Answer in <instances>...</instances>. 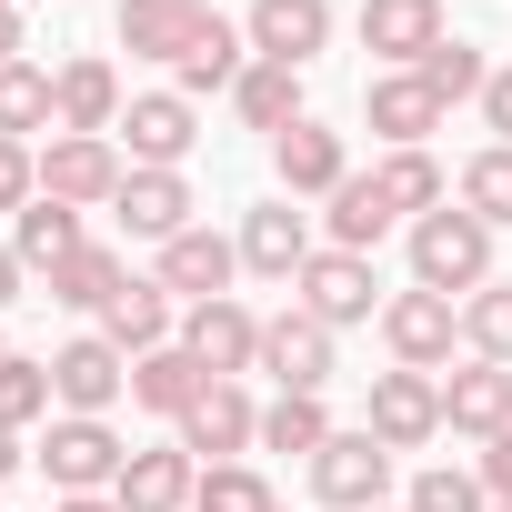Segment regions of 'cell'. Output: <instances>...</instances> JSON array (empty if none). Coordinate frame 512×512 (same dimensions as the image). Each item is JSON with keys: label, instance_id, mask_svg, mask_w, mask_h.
Here are the masks:
<instances>
[{"label": "cell", "instance_id": "4fadbf2b", "mask_svg": "<svg viewBox=\"0 0 512 512\" xmlns=\"http://www.w3.org/2000/svg\"><path fill=\"white\" fill-rule=\"evenodd\" d=\"M262 372H272L282 392H322V382L342 372V362H332V322H312L302 302L272 312V322H262Z\"/></svg>", "mask_w": 512, "mask_h": 512}, {"label": "cell", "instance_id": "d4e9b609", "mask_svg": "<svg viewBox=\"0 0 512 512\" xmlns=\"http://www.w3.org/2000/svg\"><path fill=\"white\" fill-rule=\"evenodd\" d=\"M231 111H241V131H272V141H282L292 121H312V111H302V71H292V61H251V71L231 81Z\"/></svg>", "mask_w": 512, "mask_h": 512}, {"label": "cell", "instance_id": "30bf717a", "mask_svg": "<svg viewBox=\"0 0 512 512\" xmlns=\"http://www.w3.org/2000/svg\"><path fill=\"white\" fill-rule=\"evenodd\" d=\"M312 492H322L332 512H372V502L392 492V452H382L372 432H332V442L312 452Z\"/></svg>", "mask_w": 512, "mask_h": 512}, {"label": "cell", "instance_id": "8992f818", "mask_svg": "<svg viewBox=\"0 0 512 512\" xmlns=\"http://www.w3.org/2000/svg\"><path fill=\"white\" fill-rule=\"evenodd\" d=\"M362 432L382 442V452H422L432 432H442V382L432 372H372V412H362Z\"/></svg>", "mask_w": 512, "mask_h": 512}, {"label": "cell", "instance_id": "8d00e7d4", "mask_svg": "<svg viewBox=\"0 0 512 512\" xmlns=\"http://www.w3.org/2000/svg\"><path fill=\"white\" fill-rule=\"evenodd\" d=\"M462 211H472V221H492V231L512 221V151H502V141L462 161Z\"/></svg>", "mask_w": 512, "mask_h": 512}, {"label": "cell", "instance_id": "ffe728a7", "mask_svg": "<svg viewBox=\"0 0 512 512\" xmlns=\"http://www.w3.org/2000/svg\"><path fill=\"white\" fill-rule=\"evenodd\" d=\"M201 21H211V0H111V31L131 61H181Z\"/></svg>", "mask_w": 512, "mask_h": 512}, {"label": "cell", "instance_id": "d590c367", "mask_svg": "<svg viewBox=\"0 0 512 512\" xmlns=\"http://www.w3.org/2000/svg\"><path fill=\"white\" fill-rule=\"evenodd\" d=\"M402 512H492V492H482V472H462V462H432V472H412Z\"/></svg>", "mask_w": 512, "mask_h": 512}, {"label": "cell", "instance_id": "6da1fadb", "mask_svg": "<svg viewBox=\"0 0 512 512\" xmlns=\"http://www.w3.org/2000/svg\"><path fill=\"white\" fill-rule=\"evenodd\" d=\"M412 282L422 292H442V302H472L482 282H492V221H472V211H422L412 221Z\"/></svg>", "mask_w": 512, "mask_h": 512}, {"label": "cell", "instance_id": "d6a6232c", "mask_svg": "<svg viewBox=\"0 0 512 512\" xmlns=\"http://www.w3.org/2000/svg\"><path fill=\"white\" fill-rule=\"evenodd\" d=\"M262 442H272V452H302V462H312V452L332 442V412H322V392H282V402L262 412Z\"/></svg>", "mask_w": 512, "mask_h": 512}, {"label": "cell", "instance_id": "9c48e42d", "mask_svg": "<svg viewBox=\"0 0 512 512\" xmlns=\"http://www.w3.org/2000/svg\"><path fill=\"white\" fill-rule=\"evenodd\" d=\"M121 141H131V171H181L201 141V111L181 91H141V101H121Z\"/></svg>", "mask_w": 512, "mask_h": 512}, {"label": "cell", "instance_id": "5bb4252c", "mask_svg": "<svg viewBox=\"0 0 512 512\" xmlns=\"http://www.w3.org/2000/svg\"><path fill=\"white\" fill-rule=\"evenodd\" d=\"M51 392H61V412H111L131 392V352L101 342V332H81V342L51 352Z\"/></svg>", "mask_w": 512, "mask_h": 512}, {"label": "cell", "instance_id": "3957f363", "mask_svg": "<svg viewBox=\"0 0 512 512\" xmlns=\"http://www.w3.org/2000/svg\"><path fill=\"white\" fill-rule=\"evenodd\" d=\"M121 181H131L121 141L51 131V151H41V201H71V211H91V201H121Z\"/></svg>", "mask_w": 512, "mask_h": 512}, {"label": "cell", "instance_id": "c3c4849f", "mask_svg": "<svg viewBox=\"0 0 512 512\" xmlns=\"http://www.w3.org/2000/svg\"><path fill=\"white\" fill-rule=\"evenodd\" d=\"M0 362H11V342H0Z\"/></svg>", "mask_w": 512, "mask_h": 512}, {"label": "cell", "instance_id": "e0dca14e", "mask_svg": "<svg viewBox=\"0 0 512 512\" xmlns=\"http://www.w3.org/2000/svg\"><path fill=\"white\" fill-rule=\"evenodd\" d=\"M231 272H241V241H221L211 221H191L181 241H161V292H181V302H221L231 292Z\"/></svg>", "mask_w": 512, "mask_h": 512}, {"label": "cell", "instance_id": "74e56055", "mask_svg": "<svg viewBox=\"0 0 512 512\" xmlns=\"http://www.w3.org/2000/svg\"><path fill=\"white\" fill-rule=\"evenodd\" d=\"M191 512H282V502H272V482L251 472V462H211L201 492H191Z\"/></svg>", "mask_w": 512, "mask_h": 512}, {"label": "cell", "instance_id": "ee69618b", "mask_svg": "<svg viewBox=\"0 0 512 512\" xmlns=\"http://www.w3.org/2000/svg\"><path fill=\"white\" fill-rule=\"evenodd\" d=\"M61 512H121L111 492H61Z\"/></svg>", "mask_w": 512, "mask_h": 512}, {"label": "cell", "instance_id": "5b68a950", "mask_svg": "<svg viewBox=\"0 0 512 512\" xmlns=\"http://www.w3.org/2000/svg\"><path fill=\"white\" fill-rule=\"evenodd\" d=\"M372 292H382V282H372V251H332V241H322L312 262L292 272V302H302L312 322H332V332H342V322H372V312H382Z\"/></svg>", "mask_w": 512, "mask_h": 512}, {"label": "cell", "instance_id": "44dd1931", "mask_svg": "<svg viewBox=\"0 0 512 512\" xmlns=\"http://www.w3.org/2000/svg\"><path fill=\"white\" fill-rule=\"evenodd\" d=\"M251 442H262V412H251L241 382H211L191 412H181V452H211V462H241Z\"/></svg>", "mask_w": 512, "mask_h": 512}, {"label": "cell", "instance_id": "52a82bcc", "mask_svg": "<svg viewBox=\"0 0 512 512\" xmlns=\"http://www.w3.org/2000/svg\"><path fill=\"white\" fill-rule=\"evenodd\" d=\"M181 352H191L211 382H241V372H262V322H251L231 292H221V302H191V312H181Z\"/></svg>", "mask_w": 512, "mask_h": 512}, {"label": "cell", "instance_id": "9a60e30c", "mask_svg": "<svg viewBox=\"0 0 512 512\" xmlns=\"http://www.w3.org/2000/svg\"><path fill=\"white\" fill-rule=\"evenodd\" d=\"M51 121H61V131H91V141H111V131H121V71H111L101 51L61 61V71H51Z\"/></svg>", "mask_w": 512, "mask_h": 512}, {"label": "cell", "instance_id": "603a6c76", "mask_svg": "<svg viewBox=\"0 0 512 512\" xmlns=\"http://www.w3.org/2000/svg\"><path fill=\"white\" fill-rule=\"evenodd\" d=\"M241 71H251V41H241V21H221V11H211V21L191 31V51L171 61V91H181V101H201V91H231Z\"/></svg>", "mask_w": 512, "mask_h": 512}, {"label": "cell", "instance_id": "f1b7e54d", "mask_svg": "<svg viewBox=\"0 0 512 512\" xmlns=\"http://www.w3.org/2000/svg\"><path fill=\"white\" fill-rule=\"evenodd\" d=\"M121 282H131V272H121V251H111V241H81L71 262L51 272V302H61V312H111Z\"/></svg>", "mask_w": 512, "mask_h": 512}, {"label": "cell", "instance_id": "60d3db41", "mask_svg": "<svg viewBox=\"0 0 512 512\" xmlns=\"http://www.w3.org/2000/svg\"><path fill=\"white\" fill-rule=\"evenodd\" d=\"M472 472H482V492H492V502H512V432H502V442H482V462H472Z\"/></svg>", "mask_w": 512, "mask_h": 512}, {"label": "cell", "instance_id": "ab89813d", "mask_svg": "<svg viewBox=\"0 0 512 512\" xmlns=\"http://www.w3.org/2000/svg\"><path fill=\"white\" fill-rule=\"evenodd\" d=\"M31 201H41V151L0 141V211H31Z\"/></svg>", "mask_w": 512, "mask_h": 512}, {"label": "cell", "instance_id": "d6986e66", "mask_svg": "<svg viewBox=\"0 0 512 512\" xmlns=\"http://www.w3.org/2000/svg\"><path fill=\"white\" fill-rule=\"evenodd\" d=\"M362 121H372L392 151H422V141L442 131V101H432V81H422V71H372V91H362Z\"/></svg>", "mask_w": 512, "mask_h": 512}, {"label": "cell", "instance_id": "836d02e7", "mask_svg": "<svg viewBox=\"0 0 512 512\" xmlns=\"http://www.w3.org/2000/svg\"><path fill=\"white\" fill-rule=\"evenodd\" d=\"M462 352H482V362L512 372V282H482V292L462 302Z\"/></svg>", "mask_w": 512, "mask_h": 512}, {"label": "cell", "instance_id": "f546056e", "mask_svg": "<svg viewBox=\"0 0 512 512\" xmlns=\"http://www.w3.org/2000/svg\"><path fill=\"white\" fill-rule=\"evenodd\" d=\"M372 191H382L402 221H422V211H442V201H452V181H442V161H432V151H382V161H372Z\"/></svg>", "mask_w": 512, "mask_h": 512}, {"label": "cell", "instance_id": "7dc6e473", "mask_svg": "<svg viewBox=\"0 0 512 512\" xmlns=\"http://www.w3.org/2000/svg\"><path fill=\"white\" fill-rule=\"evenodd\" d=\"M372 512H402V502H372Z\"/></svg>", "mask_w": 512, "mask_h": 512}, {"label": "cell", "instance_id": "cb8c5ba5", "mask_svg": "<svg viewBox=\"0 0 512 512\" xmlns=\"http://www.w3.org/2000/svg\"><path fill=\"white\" fill-rule=\"evenodd\" d=\"M111 211H121V221H131V231H141V241H181V231H191V211H201V201H191V181H181V171H131V181H121V201H111Z\"/></svg>", "mask_w": 512, "mask_h": 512}, {"label": "cell", "instance_id": "ac0fdd59", "mask_svg": "<svg viewBox=\"0 0 512 512\" xmlns=\"http://www.w3.org/2000/svg\"><path fill=\"white\" fill-rule=\"evenodd\" d=\"M312 221H302V201H262V211H241V272H262V282H292L302 262H312Z\"/></svg>", "mask_w": 512, "mask_h": 512}, {"label": "cell", "instance_id": "8fae6325", "mask_svg": "<svg viewBox=\"0 0 512 512\" xmlns=\"http://www.w3.org/2000/svg\"><path fill=\"white\" fill-rule=\"evenodd\" d=\"M442 432L502 442V432H512V372L482 362V352H462V372H442Z\"/></svg>", "mask_w": 512, "mask_h": 512}, {"label": "cell", "instance_id": "f35d334b", "mask_svg": "<svg viewBox=\"0 0 512 512\" xmlns=\"http://www.w3.org/2000/svg\"><path fill=\"white\" fill-rule=\"evenodd\" d=\"M422 81H432V101L452 111V101H482V81H492V61H482L472 41H442V51L422 61Z\"/></svg>", "mask_w": 512, "mask_h": 512}, {"label": "cell", "instance_id": "bcb514c9", "mask_svg": "<svg viewBox=\"0 0 512 512\" xmlns=\"http://www.w3.org/2000/svg\"><path fill=\"white\" fill-rule=\"evenodd\" d=\"M21 472V432H0V482H11Z\"/></svg>", "mask_w": 512, "mask_h": 512}, {"label": "cell", "instance_id": "7402d4cb", "mask_svg": "<svg viewBox=\"0 0 512 512\" xmlns=\"http://www.w3.org/2000/svg\"><path fill=\"white\" fill-rule=\"evenodd\" d=\"M191 492H201V472H191V452H181V442L131 452V462H121V482H111V502H121V512H191Z\"/></svg>", "mask_w": 512, "mask_h": 512}, {"label": "cell", "instance_id": "2e32d148", "mask_svg": "<svg viewBox=\"0 0 512 512\" xmlns=\"http://www.w3.org/2000/svg\"><path fill=\"white\" fill-rule=\"evenodd\" d=\"M272 171H282V201H332V191L352 181V151H342V131L292 121V131L272 141Z\"/></svg>", "mask_w": 512, "mask_h": 512}, {"label": "cell", "instance_id": "4316f807", "mask_svg": "<svg viewBox=\"0 0 512 512\" xmlns=\"http://www.w3.org/2000/svg\"><path fill=\"white\" fill-rule=\"evenodd\" d=\"M71 251H81V211H71V201H31V211H11V262H21V272L51 282Z\"/></svg>", "mask_w": 512, "mask_h": 512}, {"label": "cell", "instance_id": "681fc988", "mask_svg": "<svg viewBox=\"0 0 512 512\" xmlns=\"http://www.w3.org/2000/svg\"><path fill=\"white\" fill-rule=\"evenodd\" d=\"M492 512H512V502H492Z\"/></svg>", "mask_w": 512, "mask_h": 512}, {"label": "cell", "instance_id": "7bdbcfd3", "mask_svg": "<svg viewBox=\"0 0 512 512\" xmlns=\"http://www.w3.org/2000/svg\"><path fill=\"white\" fill-rule=\"evenodd\" d=\"M0 61H21V0H0Z\"/></svg>", "mask_w": 512, "mask_h": 512}, {"label": "cell", "instance_id": "484cf974", "mask_svg": "<svg viewBox=\"0 0 512 512\" xmlns=\"http://www.w3.org/2000/svg\"><path fill=\"white\" fill-rule=\"evenodd\" d=\"M201 392H211V372H201L181 342H161V352H141V362H131V402H141V412H161V422H181Z\"/></svg>", "mask_w": 512, "mask_h": 512}, {"label": "cell", "instance_id": "83f0119b", "mask_svg": "<svg viewBox=\"0 0 512 512\" xmlns=\"http://www.w3.org/2000/svg\"><path fill=\"white\" fill-rule=\"evenodd\" d=\"M101 342H121L131 362H141V352H161V342H181V322H171V292H161V282H121V302L101 312Z\"/></svg>", "mask_w": 512, "mask_h": 512}, {"label": "cell", "instance_id": "7c38bea8", "mask_svg": "<svg viewBox=\"0 0 512 512\" xmlns=\"http://www.w3.org/2000/svg\"><path fill=\"white\" fill-rule=\"evenodd\" d=\"M241 41H251V61H312V51H332V0H251L241 11Z\"/></svg>", "mask_w": 512, "mask_h": 512}, {"label": "cell", "instance_id": "7a4b0ae2", "mask_svg": "<svg viewBox=\"0 0 512 512\" xmlns=\"http://www.w3.org/2000/svg\"><path fill=\"white\" fill-rule=\"evenodd\" d=\"M121 432L101 422V412H61L51 432H41V472H51V492H111L121 482Z\"/></svg>", "mask_w": 512, "mask_h": 512}, {"label": "cell", "instance_id": "e575fe53", "mask_svg": "<svg viewBox=\"0 0 512 512\" xmlns=\"http://www.w3.org/2000/svg\"><path fill=\"white\" fill-rule=\"evenodd\" d=\"M51 402H61V392H51V362H21V352L0 362V432H31V422H51Z\"/></svg>", "mask_w": 512, "mask_h": 512}, {"label": "cell", "instance_id": "1f68e13d", "mask_svg": "<svg viewBox=\"0 0 512 512\" xmlns=\"http://www.w3.org/2000/svg\"><path fill=\"white\" fill-rule=\"evenodd\" d=\"M21 131H61L51 121V71L41 61H0V141H21Z\"/></svg>", "mask_w": 512, "mask_h": 512}, {"label": "cell", "instance_id": "b9f144b4", "mask_svg": "<svg viewBox=\"0 0 512 512\" xmlns=\"http://www.w3.org/2000/svg\"><path fill=\"white\" fill-rule=\"evenodd\" d=\"M482 121H492V141L512 151V71H492V81H482Z\"/></svg>", "mask_w": 512, "mask_h": 512}, {"label": "cell", "instance_id": "f6af8a7d", "mask_svg": "<svg viewBox=\"0 0 512 512\" xmlns=\"http://www.w3.org/2000/svg\"><path fill=\"white\" fill-rule=\"evenodd\" d=\"M21 302V262H11V251H0V312H11Z\"/></svg>", "mask_w": 512, "mask_h": 512}, {"label": "cell", "instance_id": "4dcf8cb0", "mask_svg": "<svg viewBox=\"0 0 512 512\" xmlns=\"http://www.w3.org/2000/svg\"><path fill=\"white\" fill-rule=\"evenodd\" d=\"M322 221H332V251H372V241H382V231H392L402 211H392V201L372 191V171H352V181L332 191V211H322Z\"/></svg>", "mask_w": 512, "mask_h": 512}, {"label": "cell", "instance_id": "ba28073f", "mask_svg": "<svg viewBox=\"0 0 512 512\" xmlns=\"http://www.w3.org/2000/svg\"><path fill=\"white\" fill-rule=\"evenodd\" d=\"M442 41H452L442 0H362V51H372L382 71H422Z\"/></svg>", "mask_w": 512, "mask_h": 512}, {"label": "cell", "instance_id": "277c9868", "mask_svg": "<svg viewBox=\"0 0 512 512\" xmlns=\"http://www.w3.org/2000/svg\"><path fill=\"white\" fill-rule=\"evenodd\" d=\"M382 342H392V362L402 372H442L452 352H462V302H442V292H392L382 302Z\"/></svg>", "mask_w": 512, "mask_h": 512}]
</instances>
